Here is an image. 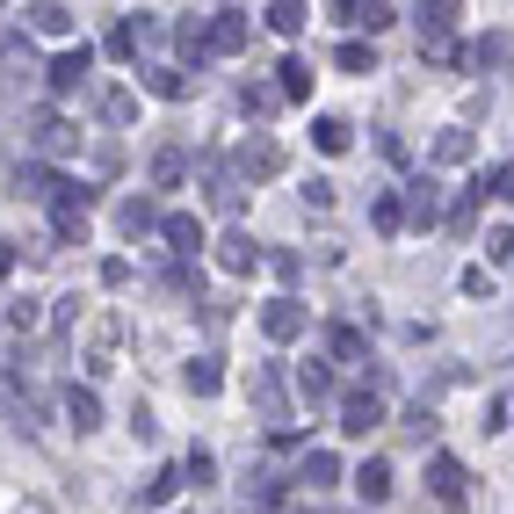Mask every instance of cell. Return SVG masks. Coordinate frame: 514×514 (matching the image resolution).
<instances>
[{
    "label": "cell",
    "instance_id": "obj_21",
    "mask_svg": "<svg viewBox=\"0 0 514 514\" xmlns=\"http://www.w3.org/2000/svg\"><path fill=\"white\" fill-rule=\"evenodd\" d=\"M15 189L22 196H58V189H66V174H51V167L29 160V167H15Z\"/></svg>",
    "mask_w": 514,
    "mask_h": 514
},
{
    "label": "cell",
    "instance_id": "obj_27",
    "mask_svg": "<svg viewBox=\"0 0 514 514\" xmlns=\"http://www.w3.org/2000/svg\"><path fill=\"white\" fill-rule=\"evenodd\" d=\"M145 87H153L160 102H181V95H189V73H174V66H145Z\"/></svg>",
    "mask_w": 514,
    "mask_h": 514
},
{
    "label": "cell",
    "instance_id": "obj_24",
    "mask_svg": "<svg viewBox=\"0 0 514 514\" xmlns=\"http://www.w3.org/2000/svg\"><path fill=\"white\" fill-rule=\"evenodd\" d=\"M181 384H189V391H196V399H210V391H218V384H225V370H218V355H196V362H189V370H181Z\"/></svg>",
    "mask_w": 514,
    "mask_h": 514
},
{
    "label": "cell",
    "instance_id": "obj_30",
    "mask_svg": "<svg viewBox=\"0 0 514 514\" xmlns=\"http://www.w3.org/2000/svg\"><path fill=\"white\" fill-rule=\"evenodd\" d=\"M116 225H124V232H131V239H138V232H153V225H160V218H153V203H145V196H131V203H124V210H116Z\"/></svg>",
    "mask_w": 514,
    "mask_h": 514
},
{
    "label": "cell",
    "instance_id": "obj_37",
    "mask_svg": "<svg viewBox=\"0 0 514 514\" xmlns=\"http://www.w3.org/2000/svg\"><path fill=\"white\" fill-rule=\"evenodd\" d=\"M174 493H181V471H160V478H153V486H145V507H167Z\"/></svg>",
    "mask_w": 514,
    "mask_h": 514
},
{
    "label": "cell",
    "instance_id": "obj_18",
    "mask_svg": "<svg viewBox=\"0 0 514 514\" xmlns=\"http://www.w3.org/2000/svg\"><path fill=\"white\" fill-rule=\"evenodd\" d=\"M66 420H73L80 435H95V428H102V399H95V391H80V384H73V391H66Z\"/></svg>",
    "mask_w": 514,
    "mask_h": 514
},
{
    "label": "cell",
    "instance_id": "obj_6",
    "mask_svg": "<svg viewBox=\"0 0 514 514\" xmlns=\"http://www.w3.org/2000/svg\"><path fill=\"white\" fill-rule=\"evenodd\" d=\"M377 420H384V399H377V391H348V399H341V435H370Z\"/></svg>",
    "mask_w": 514,
    "mask_h": 514
},
{
    "label": "cell",
    "instance_id": "obj_41",
    "mask_svg": "<svg viewBox=\"0 0 514 514\" xmlns=\"http://www.w3.org/2000/svg\"><path fill=\"white\" fill-rule=\"evenodd\" d=\"M486 254H493V261H507V254H514V232H507V225H493V232H486Z\"/></svg>",
    "mask_w": 514,
    "mask_h": 514
},
{
    "label": "cell",
    "instance_id": "obj_16",
    "mask_svg": "<svg viewBox=\"0 0 514 514\" xmlns=\"http://www.w3.org/2000/svg\"><path fill=\"white\" fill-rule=\"evenodd\" d=\"M276 95H283V102H312V66H305V58H283Z\"/></svg>",
    "mask_w": 514,
    "mask_h": 514
},
{
    "label": "cell",
    "instance_id": "obj_36",
    "mask_svg": "<svg viewBox=\"0 0 514 514\" xmlns=\"http://www.w3.org/2000/svg\"><path fill=\"white\" fill-rule=\"evenodd\" d=\"M428 29H457V0H435V8H420V37Z\"/></svg>",
    "mask_w": 514,
    "mask_h": 514
},
{
    "label": "cell",
    "instance_id": "obj_3",
    "mask_svg": "<svg viewBox=\"0 0 514 514\" xmlns=\"http://www.w3.org/2000/svg\"><path fill=\"white\" fill-rule=\"evenodd\" d=\"M247 37H254L247 8H218V15H210V58H232V51H247Z\"/></svg>",
    "mask_w": 514,
    "mask_h": 514
},
{
    "label": "cell",
    "instance_id": "obj_17",
    "mask_svg": "<svg viewBox=\"0 0 514 514\" xmlns=\"http://www.w3.org/2000/svg\"><path fill=\"white\" fill-rule=\"evenodd\" d=\"M486 189H493V181H486V174H478V181H471V189H464V203H457V210H449V232H457V239H471V225H478V203H486Z\"/></svg>",
    "mask_w": 514,
    "mask_h": 514
},
{
    "label": "cell",
    "instance_id": "obj_7",
    "mask_svg": "<svg viewBox=\"0 0 514 514\" xmlns=\"http://www.w3.org/2000/svg\"><path fill=\"white\" fill-rule=\"evenodd\" d=\"M218 268H225V276H254V268H261V247H254L247 232H225V239H218Z\"/></svg>",
    "mask_w": 514,
    "mask_h": 514
},
{
    "label": "cell",
    "instance_id": "obj_1",
    "mask_svg": "<svg viewBox=\"0 0 514 514\" xmlns=\"http://www.w3.org/2000/svg\"><path fill=\"white\" fill-rule=\"evenodd\" d=\"M29 138H37V153H51V160H73L80 153V124H73V116H58V109L29 116Z\"/></svg>",
    "mask_w": 514,
    "mask_h": 514
},
{
    "label": "cell",
    "instance_id": "obj_34",
    "mask_svg": "<svg viewBox=\"0 0 514 514\" xmlns=\"http://www.w3.org/2000/svg\"><path fill=\"white\" fill-rule=\"evenodd\" d=\"M218 464H210V449H189V464H181V486H210Z\"/></svg>",
    "mask_w": 514,
    "mask_h": 514
},
{
    "label": "cell",
    "instance_id": "obj_43",
    "mask_svg": "<svg viewBox=\"0 0 514 514\" xmlns=\"http://www.w3.org/2000/svg\"><path fill=\"white\" fill-rule=\"evenodd\" d=\"M464 297H493V276H486V268H464Z\"/></svg>",
    "mask_w": 514,
    "mask_h": 514
},
{
    "label": "cell",
    "instance_id": "obj_20",
    "mask_svg": "<svg viewBox=\"0 0 514 514\" xmlns=\"http://www.w3.org/2000/svg\"><path fill=\"white\" fill-rule=\"evenodd\" d=\"M181 174H189V153H181V145H160L153 153V189H181Z\"/></svg>",
    "mask_w": 514,
    "mask_h": 514
},
{
    "label": "cell",
    "instance_id": "obj_33",
    "mask_svg": "<svg viewBox=\"0 0 514 514\" xmlns=\"http://www.w3.org/2000/svg\"><path fill=\"white\" fill-rule=\"evenodd\" d=\"M268 29H276V37H297V29H305V8H297V0H276V8H268Z\"/></svg>",
    "mask_w": 514,
    "mask_h": 514
},
{
    "label": "cell",
    "instance_id": "obj_40",
    "mask_svg": "<svg viewBox=\"0 0 514 514\" xmlns=\"http://www.w3.org/2000/svg\"><path fill=\"white\" fill-rule=\"evenodd\" d=\"M283 95H276V87H247V116H268V109H276Z\"/></svg>",
    "mask_w": 514,
    "mask_h": 514
},
{
    "label": "cell",
    "instance_id": "obj_5",
    "mask_svg": "<svg viewBox=\"0 0 514 514\" xmlns=\"http://www.w3.org/2000/svg\"><path fill=\"white\" fill-rule=\"evenodd\" d=\"M87 66H95V51H87V44L58 51V58H51V73H44V80H51V95H73V87L87 80Z\"/></svg>",
    "mask_w": 514,
    "mask_h": 514
},
{
    "label": "cell",
    "instance_id": "obj_9",
    "mask_svg": "<svg viewBox=\"0 0 514 514\" xmlns=\"http://www.w3.org/2000/svg\"><path fill=\"white\" fill-rule=\"evenodd\" d=\"M428 486H435V500H449V507L464 500V464L449 457V449H435V457H428Z\"/></svg>",
    "mask_w": 514,
    "mask_h": 514
},
{
    "label": "cell",
    "instance_id": "obj_39",
    "mask_svg": "<svg viewBox=\"0 0 514 514\" xmlns=\"http://www.w3.org/2000/svg\"><path fill=\"white\" fill-rule=\"evenodd\" d=\"M102 283H109V290H124V283H131V261H124V254H109V261H102Z\"/></svg>",
    "mask_w": 514,
    "mask_h": 514
},
{
    "label": "cell",
    "instance_id": "obj_8",
    "mask_svg": "<svg viewBox=\"0 0 514 514\" xmlns=\"http://www.w3.org/2000/svg\"><path fill=\"white\" fill-rule=\"evenodd\" d=\"M254 406H261V413H268V420L283 428L290 399H283V370H276V362H261V370H254Z\"/></svg>",
    "mask_w": 514,
    "mask_h": 514
},
{
    "label": "cell",
    "instance_id": "obj_14",
    "mask_svg": "<svg viewBox=\"0 0 514 514\" xmlns=\"http://www.w3.org/2000/svg\"><path fill=\"white\" fill-rule=\"evenodd\" d=\"M116 334H124V326H116V319H95V334H87V370H109V362H116Z\"/></svg>",
    "mask_w": 514,
    "mask_h": 514
},
{
    "label": "cell",
    "instance_id": "obj_35",
    "mask_svg": "<svg viewBox=\"0 0 514 514\" xmlns=\"http://www.w3.org/2000/svg\"><path fill=\"white\" fill-rule=\"evenodd\" d=\"M334 66H341V73H370V66H377V51H370V44H341V51H334Z\"/></svg>",
    "mask_w": 514,
    "mask_h": 514
},
{
    "label": "cell",
    "instance_id": "obj_42",
    "mask_svg": "<svg viewBox=\"0 0 514 514\" xmlns=\"http://www.w3.org/2000/svg\"><path fill=\"white\" fill-rule=\"evenodd\" d=\"M268 268H276L283 283H297V276H305V261H297V254H268Z\"/></svg>",
    "mask_w": 514,
    "mask_h": 514
},
{
    "label": "cell",
    "instance_id": "obj_31",
    "mask_svg": "<svg viewBox=\"0 0 514 514\" xmlns=\"http://www.w3.org/2000/svg\"><path fill=\"white\" fill-rule=\"evenodd\" d=\"M370 225H377V232H406V203H399V196H377V203H370Z\"/></svg>",
    "mask_w": 514,
    "mask_h": 514
},
{
    "label": "cell",
    "instance_id": "obj_29",
    "mask_svg": "<svg viewBox=\"0 0 514 514\" xmlns=\"http://www.w3.org/2000/svg\"><path fill=\"white\" fill-rule=\"evenodd\" d=\"M297 391H305V399H326V391H334V370H326V362H297Z\"/></svg>",
    "mask_w": 514,
    "mask_h": 514
},
{
    "label": "cell",
    "instance_id": "obj_2",
    "mask_svg": "<svg viewBox=\"0 0 514 514\" xmlns=\"http://www.w3.org/2000/svg\"><path fill=\"white\" fill-rule=\"evenodd\" d=\"M87 210H95V181H66V189L51 196V225H58V239H80V232H87Z\"/></svg>",
    "mask_w": 514,
    "mask_h": 514
},
{
    "label": "cell",
    "instance_id": "obj_22",
    "mask_svg": "<svg viewBox=\"0 0 514 514\" xmlns=\"http://www.w3.org/2000/svg\"><path fill=\"white\" fill-rule=\"evenodd\" d=\"M406 218H413V225H435V218H442V189H435V181H413Z\"/></svg>",
    "mask_w": 514,
    "mask_h": 514
},
{
    "label": "cell",
    "instance_id": "obj_38",
    "mask_svg": "<svg viewBox=\"0 0 514 514\" xmlns=\"http://www.w3.org/2000/svg\"><path fill=\"white\" fill-rule=\"evenodd\" d=\"M37 319H44V312H37V297H15V305H8V326H15V334H29Z\"/></svg>",
    "mask_w": 514,
    "mask_h": 514
},
{
    "label": "cell",
    "instance_id": "obj_26",
    "mask_svg": "<svg viewBox=\"0 0 514 514\" xmlns=\"http://www.w3.org/2000/svg\"><path fill=\"white\" fill-rule=\"evenodd\" d=\"M312 145H319V153H348L355 131L341 124V116H319V124H312Z\"/></svg>",
    "mask_w": 514,
    "mask_h": 514
},
{
    "label": "cell",
    "instance_id": "obj_25",
    "mask_svg": "<svg viewBox=\"0 0 514 514\" xmlns=\"http://www.w3.org/2000/svg\"><path fill=\"white\" fill-rule=\"evenodd\" d=\"M471 145H478L471 124H449V131L435 138V160H442V167H457V160H471Z\"/></svg>",
    "mask_w": 514,
    "mask_h": 514
},
{
    "label": "cell",
    "instance_id": "obj_32",
    "mask_svg": "<svg viewBox=\"0 0 514 514\" xmlns=\"http://www.w3.org/2000/svg\"><path fill=\"white\" fill-rule=\"evenodd\" d=\"M341 22H355V29H370V37H377V29L399 22V8H341Z\"/></svg>",
    "mask_w": 514,
    "mask_h": 514
},
{
    "label": "cell",
    "instance_id": "obj_45",
    "mask_svg": "<svg viewBox=\"0 0 514 514\" xmlns=\"http://www.w3.org/2000/svg\"><path fill=\"white\" fill-rule=\"evenodd\" d=\"M297 514H326V507H297Z\"/></svg>",
    "mask_w": 514,
    "mask_h": 514
},
{
    "label": "cell",
    "instance_id": "obj_13",
    "mask_svg": "<svg viewBox=\"0 0 514 514\" xmlns=\"http://www.w3.org/2000/svg\"><path fill=\"white\" fill-rule=\"evenodd\" d=\"M239 167H247V174H283V145L276 138H247V145H239Z\"/></svg>",
    "mask_w": 514,
    "mask_h": 514
},
{
    "label": "cell",
    "instance_id": "obj_11",
    "mask_svg": "<svg viewBox=\"0 0 514 514\" xmlns=\"http://www.w3.org/2000/svg\"><path fill=\"white\" fill-rule=\"evenodd\" d=\"M160 239L174 254H203V225L189 218V210H174V218H160Z\"/></svg>",
    "mask_w": 514,
    "mask_h": 514
},
{
    "label": "cell",
    "instance_id": "obj_23",
    "mask_svg": "<svg viewBox=\"0 0 514 514\" xmlns=\"http://www.w3.org/2000/svg\"><path fill=\"white\" fill-rule=\"evenodd\" d=\"M95 109H102V124H131V116H138V95H131V87H102Z\"/></svg>",
    "mask_w": 514,
    "mask_h": 514
},
{
    "label": "cell",
    "instance_id": "obj_10",
    "mask_svg": "<svg viewBox=\"0 0 514 514\" xmlns=\"http://www.w3.org/2000/svg\"><path fill=\"white\" fill-rule=\"evenodd\" d=\"M341 478V457L334 449H305V457H297V486H312V493H326Z\"/></svg>",
    "mask_w": 514,
    "mask_h": 514
},
{
    "label": "cell",
    "instance_id": "obj_12",
    "mask_svg": "<svg viewBox=\"0 0 514 514\" xmlns=\"http://www.w3.org/2000/svg\"><path fill=\"white\" fill-rule=\"evenodd\" d=\"M355 493H362V507H384L391 500V464H355Z\"/></svg>",
    "mask_w": 514,
    "mask_h": 514
},
{
    "label": "cell",
    "instance_id": "obj_4",
    "mask_svg": "<svg viewBox=\"0 0 514 514\" xmlns=\"http://www.w3.org/2000/svg\"><path fill=\"white\" fill-rule=\"evenodd\" d=\"M261 334L268 341H297L305 334V305H297V297H268L261 305Z\"/></svg>",
    "mask_w": 514,
    "mask_h": 514
},
{
    "label": "cell",
    "instance_id": "obj_15",
    "mask_svg": "<svg viewBox=\"0 0 514 514\" xmlns=\"http://www.w3.org/2000/svg\"><path fill=\"white\" fill-rule=\"evenodd\" d=\"M174 44H181V58H189V66H203V58H210V22L181 15V22H174Z\"/></svg>",
    "mask_w": 514,
    "mask_h": 514
},
{
    "label": "cell",
    "instance_id": "obj_44",
    "mask_svg": "<svg viewBox=\"0 0 514 514\" xmlns=\"http://www.w3.org/2000/svg\"><path fill=\"white\" fill-rule=\"evenodd\" d=\"M493 196H507V203H514V160H507V167L493 174Z\"/></svg>",
    "mask_w": 514,
    "mask_h": 514
},
{
    "label": "cell",
    "instance_id": "obj_19",
    "mask_svg": "<svg viewBox=\"0 0 514 514\" xmlns=\"http://www.w3.org/2000/svg\"><path fill=\"white\" fill-rule=\"evenodd\" d=\"M29 29H37V37H73V8H58V0H44V8H29Z\"/></svg>",
    "mask_w": 514,
    "mask_h": 514
},
{
    "label": "cell",
    "instance_id": "obj_28",
    "mask_svg": "<svg viewBox=\"0 0 514 514\" xmlns=\"http://www.w3.org/2000/svg\"><path fill=\"white\" fill-rule=\"evenodd\" d=\"M362 348H370L362 326H334V334H326V355H334V362H362Z\"/></svg>",
    "mask_w": 514,
    "mask_h": 514
}]
</instances>
